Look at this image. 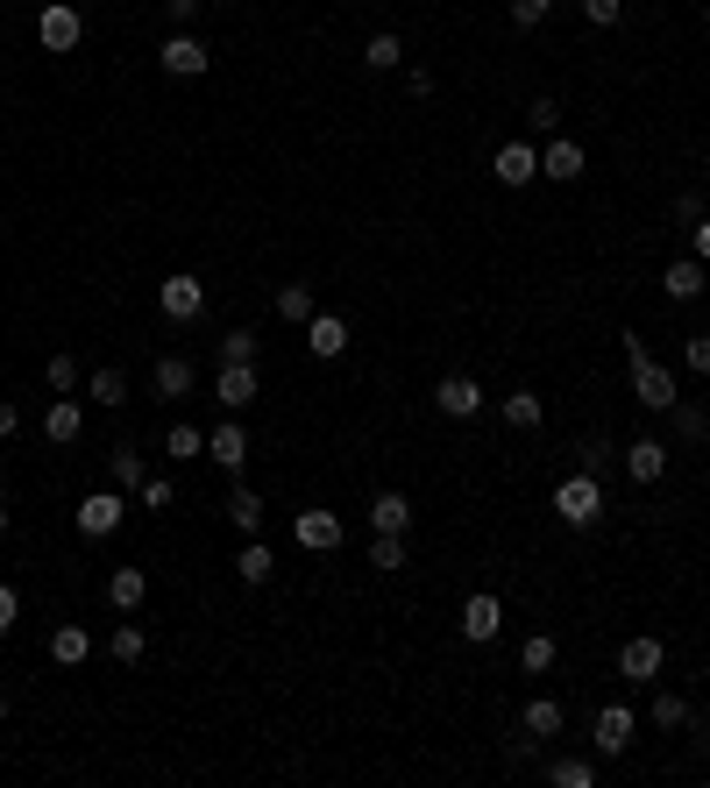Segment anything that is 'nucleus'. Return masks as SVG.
Returning a JSON list of instances; mask_svg holds the SVG:
<instances>
[{
  "label": "nucleus",
  "instance_id": "de8ad7c7",
  "mask_svg": "<svg viewBox=\"0 0 710 788\" xmlns=\"http://www.w3.org/2000/svg\"><path fill=\"white\" fill-rule=\"evenodd\" d=\"M604 462H611V441H583V469L604 476Z\"/></svg>",
  "mask_w": 710,
  "mask_h": 788
},
{
  "label": "nucleus",
  "instance_id": "1a4fd4ad",
  "mask_svg": "<svg viewBox=\"0 0 710 788\" xmlns=\"http://www.w3.org/2000/svg\"><path fill=\"white\" fill-rule=\"evenodd\" d=\"M491 178H497V185H511V192L533 185V178H540V149H533V143H505V149L491 157Z\"/></svg>",
  "mask_w": 710,
  "mask_h": 788
},
{
  "label": "nucleus",
  "instance_id": "9b49d317",
  "mask_svg": "<svg viewBox=\"0 0 710 788\" xmlns=\"http://www.w3.org/2000/svg\"><path fill=\"white\" fill-rule=\"evenodd\" d=\"M256 391H263V384H256V362H221L214 398L228 405V413H249V405H256Z\"/></svg>",
  "mask_w": 710,
  "mask_h": 788
},
{
  "label": "nucleus",
  "instance_id": "72a5a7b5",
  "mask_svg": "<svg viewBox=\"0 0 710 788\" xmlns=\"http://www.w3.org/2000/svg\"><path fill=\"white\" fill-rule=\"evenodd\" d=\"M668 419H675V434H683V441H703V434H710V413H703V405H689V398H675Z\"/></svg>",
  "mask_w": 710,
  "mask_h": 788
},
{
  "label": "nucleus",
  "instance_id": "ddd939ff",
  "mask_svg": "<svg viewBox=\"0 0 710 788\" xmlns=\"http://www.w3.org/2000/svg\"><path fill=\"white\" fill-rule=\"evenodd\" d=\"M632 732H640V718H632L626 703H604L597 710V753H611V761H618V753L632 746Z\"/></svg>",
  "mask_w": 710,
  "mask_h": 788
},
{
  "label": "nucleus",
  "instance_id": "37998d69",
  "mask_svg": "<svg viewBox=\"0 0 710 788\" xmlns=\"http://www.w3.org/2000/svg\"><path fill=\"white\" fill-rule=\"evenodd\" d=\"M43 376H50V391H71V384H79V362H71V356H50V370H43Z\"/></svg>",
  "mask_w": 710,
  "mask_h": 788
},
{
  "label": "nucleus",
  "instance_id": "c9c22d12",
  "mask_svg": "<svg viewBox=\"0 0 710 788\" xmlns=\"http://www.w3.org/2000/svg\"><path fill=\"white\" fill-rule=\"evenodd\" d=\"M108 654L121 661V668H135V661L149 654V640H143V626H114V640H108Z\"/></svg>",
  "mask_w": 710,
  "mask_h": 788
},
{
  "label": "nucleus",
  "instance_id": "7c9ffc66",
  "mask_svg": "<svg viewBox=\"0 0 710 788\" xmlns=\"http://www.w3.org/2000/svg\"><path fill=\"white\" fill-rule=\"evenodd\" d=\"M86 391H93V405H128V376H121L114 362H108V370H93V376H86Z\"/></svg>",
  "mask_w": 710,
  "mask_h": 788
},
{
  "label": "nucleus",
  "instance_id": "ea45409f",
  "mask_svg": "<svg viewBox=\"0 0 710 788\" xmlns=\"http://www.w3.org/2000/svg\"><path fill=\"white\" fill-rule=\"evenodd\" d=\"M526 121H533V128H548V135H554V128H562V100H554V93H540L533 108H526Z\"/></svg>",
  "mask_w": 710,
  "mask_h": 788
},
{
  "label": "nucleus",
  "instance_id": "f8f14e48",
  "mask_svg": "<svg viewBox=\"0 0 710 788\" xmlns=\"http://www.w3.org/2000/svg\"><path fill=\"white\" fill-rule=\"evenodd\" d=\"M292 540H298L306 554H335V548H341V519H335V511H298V519H292Z\"/></svg>",
  "mask_w": 710,
  "mask_h": 788
},
{
  "label": "nucleus",
  "instance_id": "473e14b6",
  "mask_svg": "<svg viewBox=\"0 0 710 788\" xmlns=\"http://www.w3.org/2000/svg\"><path fill=\"white\" fill-rule=\"evenodd\" d=\"M554 654H562V646H554V632H533V640L519 646V668H526V675H548Z\"/></svg>",
  "mask_w": 710,
  "mask_h": 788
},
{
  "label": "nucleus",
  "instance_id": "e433bc0d",
  "mask_svg": "<svg viewBox=\"0 0 710 788\" xmlns=\"http://www.w3.org/2000/svg\"><path fill=\"white\" fill-rule=\"evenodd\" d=\"M654 724H661V732H683V724H689V696L661 689V696H654Z\"/></svg>",
  "mask_w": 710,
  "mask_h": 788
},
{
  "label": "nucleus",
  "instance_id": "8fccbe9b",
  "mask_svg": "<svg viewBox=\"0 0 710 788\" xmlns=\"http://www.w3.org/2000/svg\"><path fill=\"white\" fill-rule=\"evenodd\" d=\"M8 434H22V405L0 398V441H8Z\"/></svg>",
  "mask_w": 710,
  "mask_h": 788
},
{
  "label": "nucleus",
  "instance_id": "bb28decb",
  "mask_svg": "<svg viewBox=\"0 0 710 788\" xmlns=\"http://www.w3.org/2000/svg\"><path fill=\"white\" fill-rule=\"evenodd\" d=\"M108 476H114V491H143V483H149V469H143V454L121 441V448L108 454Z\"/></svg>",
  "mask_w": 710,
  "mask_h": 788
},
{
  "label": "nucleus",
  "instance_id": "864d4df0",
  "mask_svg": "<svg viewBox=\"0 0 710 788\" xmlns=\"http://www.w3.org/2000/svg\"><path fill=\"white\" fill-rule=\"evenodd\" d=\"M0 718H8V703H0Z\"/></svg>",
  "mask_w": 710,
  "mask_h": 788
},
{
  "label": "nucleus",
  "instance_id": "a18cd8bd",
  "mask_svg": "<svg viewBox=\"0 0 710 788\" xmlns=\"http://www.w3.org/2000/svg\"><path fill=\"white\" fill-rule=\"evenodd\" d=\"M583 14H590V22H597V29H611V22H618V14H626V0H583Z\"/></svg>",
  "mask_w": 710,
  "mask_h": 788
},
{
  "label": "nucleus",
  "instance_id": "58836bf2",
  "mask_svg": "<svg viewBox=\"0 0 710 788\" xmlns=\"http://www.w3.org/2000/svg\"><path fill=\"white\" fill-rule=\"evenodd\" d=\"M370 569H405V533H376L370 540Z\"/></svg>",
  "mask_w": 710,
  "mask_h": 788
},
{
  "label": "nucleus",
  "instance_id": "a19ab883",
  "mask_svg": "<svg viewBox=\"0 0 710 788\" xmlns=\"http://www.w3.org/2000/svg\"><path fill=\"white\" fill-rule=\"evenodd\" d=\"M548 8H554V0H511V22H519V29H540V22H548Z\"/></svg>",
  "mask_w": 710,
  "mask_h": 788
},
{
  "label": "nucleus",
  "instance_id": "393cba45",
  "mask_svg": "<svg viewBox=\"0 0 710 788\" xmlns=\"http://www.w3.org/2000/svg\"><path fill=\"white\" fill-rule=\"evenodd\" d=\"M86 654H93V632H86V626H57V632H50V661H65V668H79Z\"/></svg>",
  "mask_w": 710,
  "mask_h": 788
},
{
  "label": "nucleus",
  "instance_id": "a878e982",
  "mask_svg": "<svg viewBox=\"0 0 710 788\" xmlns=\"http://www.w3.org/2000/svg\"><path fill=\"white\" fill-rule=\"evenodd\" d=\"M526 732H533V739H554V732H562V724H568V710L562 703H554V696H533V703H526Z\"/></svg>",
  "mask_w": 710,
  "mask_h": 788
},
{
  "label": "nucleus",
  "instance_id": "cd10ccee",
  "mask_svg": "<svg viewBox=\"0 0 710 788\" xmlns=\"http://www.w3.org/2000/svg\"><path fill=\"white\" fill-rule=\"evenodd\" d=\"M362 65H370V71H398L405 65V43L391 36V29H376V36L362 43Z\"/></svg>",
  "mask_w": 710,
  "mask_h": 788
},
{
  "label": "nucleus",
  "instance_id": "c756f323",
  "mask_svg": "<svg viewBox=\"0 0 710 788\" xmlns=\"http://www.w3.org/2000/svg\"><path fill=\"white\" fill-rule=\"evenodd\" d=\"M235 575H241V583H270V575H278V554H270L263 540H249V548L235 554Z\"/></svg>",
  "mask_w": 710,
  "mask_h": 788
},
{
  "label": "nucleus",
  "instance_id": "4468645a",
  "mask_svg": "<svg viewBox=\"0 0 710 788\" xmlns=\"http://www.w3.org/2000/svg\"><path fill=\"white\" fill-rule=\"evenodd\" d=\"M206 462H221L228 476H241V462H249V434H241V419H228V427L206 434Z\"/></svg>",
  "mask_w": 710,
  "mask_h": 788
},
{
  "label": "nucleus",
  "instance_id": "dca6fc26",
  "mask_svg": "<svg viewBox=\"0 0 710 788\" xmlns=\"http://www.w3.org/2000/svg\"><path fill=\"white\" fill-rule=\"evenodd\" d=\"M370 526H376V533H413V497H405V491H376Z\"/></svg>",
  "mask_w": 710,
  "mask_h": 788
},
{
  "label": "nucleus",
  "instance_id": "f704fd0d",
  "mask_svg": "<svg viewBox=\"0 0 710 788\" xmlns=\"http://www.w3.org/2000/svg\"><path fill=\"white\" fill-rule=\"evenodd\" d=\"M164 454H178V462H192V454H206V434L192 427V419H178V427L164 434Z\"/></svg>",
  "mask_w": 710,
  "mask_h": 788
},
{
  "label": "nucleus",
  "instance_id": "a211bd4d",
  "mask_svg": "<svg viewBox=\"0 0 710 788\" xmlns=\"http://www.w3.org/2000/svg\"><path fill=\"white\" fill-rule=\"evenodd\" d=\"M43 434H50L57 448H71V441L86 434V413L71 405V391H65V398H50V413H43Z\"/></svg>",
  "mask_w": 710,
  "mask_h": 788
},
{
  "label": "nucleus",
  "instance_id": "5fc2aeb1",
  "mask_svg": "<svg viewBox=\"0 0 710 788\" xmlns=\"http://www.w3.org/2000/svg\"><path fill=\"white\" fill-rule=\"evenodd\" d=\"M703 682H710V668H703Z\"/></svg>",
  "mask_w": 710,
  "mask_h": 788
},
{
  "label": "nucleus",
  "instance_id": "f3484780",
  "mask_svg": "<svg viewBox=\"0 0 710 788\" xmlns=\"http://www.w3.org/2000/svg\"><path fill=\"white\" fill-rule=\"evenodd\" d=\"M661 292H668L675 306H689V299H703V263H697V256H683V263H668V270H661Z\"/></svg>",
  "mask_w": 710,
  "mask_h": 788
},
{
  "label": "nucleus",
  "instance_id": "2f4dec72",
  "mask_svg": "<svg viewBox=\"0 0 710 788\" xmlns=\"http://www.w3.org/2000/svg\"><path fill=\"white\" fill-rule=\"evenodd\" d=\"M548 781H554V788H597V767L576 761V753H562V761L548 767Z\"/></svg>",
  "mask_w": 710,
  "mask_h": 788
},
{
  "label": "nucleus",
  "instance_id": "f03ea898",
  "mask_svg": "<svg viewBox=\"0 0 710 788\" xmlns=\"http://www.w3.org/2000/svg\"><path fill=\"white\" fill-rule=\"evenodd\" d=\"M554 511H562L568 526H597L604 519V476H590V469H576V476L554 491Z\"/></svg>",
  "mask_w": 710,
  "mask_h": 788
},
{
  "label": "nucleus",
  "instance_id": "09e8293b",
  "mask_svg": "<svg viewBox=\"0 0 710 788\" xmlns=\"http://www.w3.org/2000/svg\"><path fill=\"white\" fill-rule=\"evenodd\" d=\"M164 14H171V29H192V14H200V0H164Z\"/></svg>",
  "mask_w": 710,
  "mask_h": 788
},
{
  "label": "nucleus",
  "instance_id": "2eb2a0df",
  "mask_svg": "<svg viewBox=\"0 0 710 788\" xmlns=\"http://www.w3.org/2000/svg\"><path fill=\"white\" fill-rule=\"evenodd\" d=\"M540 178H562V185H576V178H583V143L554 135V143L540 149Z\"/></svg>",
  "mask_w": 710,
  "mask_h": 788
},
{
  "label": "nucleus",
  "instance_id": "c03bdc74",
  "mask_svg": "<svg viewBox=\"0 0 710 788\" xmlns=\"http://www.w3.org/2000/svg\"><path fill=\"white\" fill-rule=\"evenodd\" d=\"M135 497H143L149 511H164V505H171V476H149V483H143V491H135Z\"/></svg>",
  "mask_w": 710,
  "mask_h": 788
},
{
  "label": "nucleus",
  "instance_id": "0eeeda50",
  "mask_svg": "<svg viewBox=\"0 0 710 788\" xmlns=\"http://www.w3.org/2000/svg\"><path fill=\"white\" fill-rule=\"evenodd\" d=\"M497 632H505V604H497L491 589H476V597L462 604V640H470V646H491Z\"/></svg>",
  "mask_w": 710,
  "mask_h": 788
},
{
  "label": "nucleus",
  "instance_id": "49530a36",
  "mask_svg": "<svg viewBox=\"0 0 710 788\" xmlns=\"http://www.w3.org/2000/svg\"><path fill=\"white\" fill-rule=\"evenodd\" d=\"M14 618H22V597H14V583H0V632H14Z\"/></svg>",
  "mask_w": 710,
  "mask_h": 788
},
{
  "label": "nucleus",
  "instance_id": "f257e3e1",
  "mask_svg": "<svg viewBox=\"0 0 710 788\" xmlns=\"http://www.w3.org/2000/svg\"><path fill=\"white\" fill-rule=\"evenodd\" d=\"M626 362H632V391H640V405L646 413H668L683 391H675V370H661L654 356H646V341L640 335H626Z\"/></svg>",
  "mask_w": 710,
  "mask_h": 788
},
{
  "label": "nucleus",
  "instance_id": "3c124183",
  "mask_svg": "<svg viewBox=\"0 0 710 788\" xmlns=\"http://www.w3.org/2000/svg\"><path fill=\"white\" fill-rule=\"evenodd\" d=\"M697 263H710V214L697 221Z\"/></svg>",
  "mask_w": 710,
  "mask_h": 788
},
{
  "label": "nucleus",
  "instance_id": "aec40b11",
  "mask_svg": "<svg viewBox=\"0 0 710 788\" xmlns=\"http://www.w3.org/2000/svg\"><path fill=\"white\" fill-rule=\"evenodd\" d=\"M143 597H149V575L143 569H114L108 575V604H114V611L135 618V611H143Z\"/></svg>",
  "mask_w": 710,
  "mask_h": 788
},
{
  "label": "nucleus",
  "instance_id": "39448f33",
  "mask_svg": "<svg viewBox=\"0 0 710 788\" xmlns=\"http://www.w3.org/2000/svg\"><path fill=\"white\" fill-rule=\"evenodd\" d=\"M121 519H128V491H93V497H79V533H86V540H108Z\"/></svg>",
  "mask_w": 710,
  "mask_h": 788
},
{
  "label": "nucleus",
  "instance_id": "b1692460",
  "mask_svg": "<svg viewBox=\"0 0 710 788\" xmlns=\"http://www.w3.org/2000/svg\"><path fill=\"white\" fill-rule=\"evenodd\" d=\"M313 313H320V299H313V284H278V320L306 327Z\"/></svg>",
  "mask_w": 710,
  "mask_h": 788
},
{
  "label": "nucleus",
  "instance_id": "412c9836",
  "mask_svg": "<svg viewBox=\"0 0 710 788\" xmlns=\"http://www.w3.org/2000/svg\"><path fill=\"white\" fill-rule=\"evenodd\" d=\"M661 469H668V441H632L626 448V476L632 483H661Z\"/></svg>",
  "mask_w": 710,
  "mask_h": 788
},
{
  "label": "nucleus",
  "instance_id": "6e6552de",
  "mask_svg": "<svg viewBox=\"0 0 710 788\" xmlns=\"http://www.w3.org/2000/svg\"><path fill=\"white\" fill-rule=\"evenodd\" d=\"M433 413L441 419H476L483 413V384L476 376H441V384H433Z\"/></svg>",
  "mask_w": 710,
  "mask_h": 788
},
{
  "label": "nucleus",
  "instance_id": "4c0bfd02",
  "mask_svg": "<svg viewBox=\"0 0 710 788\" xmlns=\"http://www.w3.org/2000/svg\"><path fill=\"white\" fill-rule=\"evenodd\" d=\"M256 327H228V335H221V362H256Z\"/></svg>",
  "mask_w": 710,
  "mask_h": 788
},
{
  "label": "nucleus",
  "instance_id": "79ce46f5",
  "mask_svg": "<svg viewBox=\"0 0 710 788\" xmlns=\"http://www.w3.org/2000/svg\"><path fill=\"white\" fill-rule=\"evenodd\" d=\"M683 362H689L697 376H710V335H689V341H683Z\"/></svg>",
  "mask_w": 710,
  "mask_h": 788
},
{
  "label": "nucleus",
  "instance_id": "423d86ee",
  "mask_svg": "<svg viewBox=\"0 0 710 788\" xmlns=\"http://www.w3.org/2000/svg\"><path fill=\"white\" fill-rule=\"evenodd\" d=\"M157 65L171 71V79H200L214 57H206V43L192 36V29H171V36H164V50H157Z\"/></svg>",
  "mask_w": 710,
  "mask_h": 788
},
{
  "label": "nucleus",
  "instance_id": "6ab92c4d",
  "mask_svg": "<svg viewBox=\"0 0 710 788\" xmlns=\"http://www.w3.org/2000/svg\"><path fill=\"white\" fill-rule=\"evenodd\" d=\"M306 348H313L320 362H335L341 348H349V327H341L335 313H313V320H306Z\"/></svg>",
  "mask_w": 710,
  "mask_h": 788
},
{
  "label": "nucleus",
  "instance_id": "603ef678",
  "mask_svg": "<svg viewBox=\"0 0 710 788\" xmlns=\"http://www.w3.org/2000/svg\"><path fill=\"white\" fill-rule=\"evenodd\" d=\"M0 533H8V505H0Z\"/></svg>",
  "mask_w": 710,
  "mask_h": 788
},
{
  "label": "nucleus",
  "instance_id": "c85d7f7f",
  "mask_svg": "<svg viewBox=\"0 0 710 788\" xmlns=\"http://www.w3.org/2000/svg\"><path fill=\"white\" fill-rule=\"evenodd\" d=\"M540 419H548V405H540V398H533V391H526V384H519V391H511V398H505V427H519V434H533V427H540Z\"/></svg>",
  "mask_w": 710,
  "mask_h": 788
},
{
  "label": "nucleus",
  "instance_id": "5701e85b",
  "mask_svg": "<svg viewBox=\"0 0 710 788\" xmlns=\"http://www.w3.org/2000/svg\"><path fill=\"white\" fill-rule=\"evenodd\" d=\"M149 384H157V398H185V391H192V362L185 356H157Z\"/></svg>",
  "mask_w": 710,
  "mask_h": 788
},
{
  "label": "nucleus",
  "instance_id": "20e7f679",
  "mask_svg": "<svg viewBox=\"0 0 710 788\" xmlns=\"http://www.w3.org/2000/svg\"><path fill=\"white\" fill-rule=\"evenodd\" d=\"M157 306H164V320H200V313H206V284L200 278H192V270H178V278H164L157 284Z\"/></svg>",
  "mask_w": 710,
  "mask_h": 788
},
{
  "label": "nucleus",
  "instance_id": "9d476101",
  "mask_svg": "<svg viewBox=\"0 0 710 788\" xmlns=\"http://www.w3.org/2000/svg\"><path fill=\"white\" fill-rule=\"evenodd\" d=\"M661 668H668V646H661V640H646V632L618 646V675H626V682H654Z\"/></svg>",
  "mask_w": 710,
  "mask_h": 788
},
{
  "label": "nucleus",
  "instance_id": "7ed1b4c3",
  "mask_svg": "<svg viewBox=\"0 0 710 788\" xmlns=\"http://www.w3.org/2000/svg\"><path fill=\"white\" fill-rule=\"evenodd\" d=\"M79 36H86V14L71 8V0H50V8L36 14V43H43V50L65 57V50H79Z\"/></svg>",
  "mask_w": 710,
  "mask_h": 788
},
{
  "label": "nucleus",
  "instance_id": "4be33fe9",
  "mask_svg": "<svg viewBox=\"0 0 710 788\" xmlns=\"http://www.w3.org/2000/svg\"><path fill=\"white\" fill-rule=\"evenodd\" d=\"M228 519H235V533H241V540L263 533V497H256L249 483H235V491H228Z\"/></svg>",
  "mask_w": 710,
  "mask_h": 788
}]
</instances>
